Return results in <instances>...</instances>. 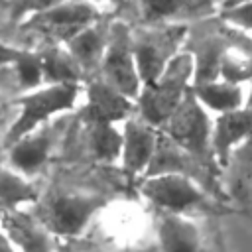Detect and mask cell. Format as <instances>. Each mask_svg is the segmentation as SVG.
<instances>
[{
    "label": "cell",
    "mask_w": 252,
    "mask_h": 252,
    "mask_svg": "<svg viewBox=\"0 0 252 252\" xmlns=\"http://www.w3.org/2000/svg\"><path fill=\"white\" fill-rule=\"evenodd\" d=\"M89 148L93 156L100 161H114L122 156L124 136L110 122H93L89 124Z\"/></svg>",
    "instance_id": "obj_21"
},
{
    "label": "cell",
    "mask_w": 252,
    "mask_h": 252,
    "mask_svg": "<svg viewBox=\"0 0 252 252\" xmlns=\"http://www.w3.org/2000/svg\"><path fill=\"white\" fill-rule=\"evenodd\" d=\"M195 73V61L191 53H177L163 73L150 85H144L138 94V110L144 120L154 126H163L173 110L187 94L189 81Z\"/></svg>",
    "instance_id": "obj_1"
},
{
    "label": "cell",
    "mask_w": 252,
    "mask_h": 252,
    "mask_svg": "<svg viewBox=\"0 0 252 252\" xmlns=\"http://www.w3.org/2000/svg\"><path fill=\"white\" fill-rule=\"evenodd\" d=\"M104 205L100 197L57 195L43 207V222L57 234L73 236L83 230L89 219Z\"/></svg>",
    "instance_id": "obj_10"
},
{
    "label": "cell",
    "mask_w": 252,
    "mask_h": 252,
    "mask_svg": "<svg viewBox=\"0 0 252 252\" xmlns=\"http://www.w3.org/2000/svg\"><path fill=\"white\" fill-rule=\"evenodd\" d=\"M104 81L116 87L130 98H138L142 91V79L134 57V35L124 24H114L108 30V43L102 55Z\"/></svg>",
    "instance_id": "obj_6"
},
{
    "label": "cell",
    "mask_w": 252,
    "mask_h": 252,
    "mask_svg": "<svg viewBox=\"0 0 252 252\" xmlns=\"http://www.w3.org/2000/svg\"><path fill=\"white\" fill-rule=\"evenodd\" d=\"M51 150V128H41L33 130L26 136H22L18 142L10 146V163L22 171V173H32L39 169Z\"/></svg>",
    "instance_id": "obj_15"
},
{
    "label": "cell",
    "mask_w": 252,
    "mask_h": 252,
    "mask_svg": "<svg viewBox=\"0 0 252 252\" xmlns=\"http://www.w3.org/2000/svg\"><path fill=\"white\" fill-rule=\"evenodd\" d=\"M228 43L219 35H207L197 43V49L191 53L195 61L193 83L215 81L220 77V61Z\"/></svg>",
    "instance_id": "obj_18"
},
{
    "label": "cell",
    "mask_w": 252,
    "mask_h": 252,
    "mask_svg": "<svg viewBox=\"0 0 252 252\" xmlns=\"http://www.w3.org/2000/svg\"><path fill=\"white\" fill-rule=\"evenodd\" d=\"M167 136H171L177 144L187 148L191 154L201 158L203 161L211 163L217 161L213 154V128L207 116L205 106L195 96V93L189 89L179 106L173 110V114L167 118V122L161 126Z\"/></svg>",
    "instance_id": "obj_3"
},
{
    "label": "cell",
    "mask_w": 252,
    "mask_h": 252,
    "mask_svg": "<svg viewBox=\"0 0 252 252\" xmlns=\"http://www.w3.org/2000/svg\"><path fill=\"white\" fill-rule=\"evenodd\" d=\"M161 252H224L215 228L179 213H163L158 224Z\"/></svg>",
    "instance_id": "obj_7"
},
{
    "label": "cell",
    "mask_w": 252,
    "mask_h": 252,
    "mask_svg": "<svg viewBox=\"0 0 252 252\" xmlns=\"http://www.w3.org/2000/svg\"><path fill=\"white\" fill-rule=\"evenodd\" d=\"M134 98L120 93L108 81H93L87 89V104L83 110V118L93 122H118L130 116L134 110Z\"/></svg>",
    "instance_id": "obj_12"
},
{
    "label": "cell",
    "mask_w": 252,
    "mask_h": 252,
    "mask_svg": "<svg viewBox=\"0 0 252 252\" xmlns=\"http://www.w3.org/2000/svg\"><path fill=\"white\" fill-rule=\"evenodd\" d=\"M191 91L201 100V104L215 112H228L234 108H240L244 102V93L238 83L230 81H205V83H193Z\"/></svg>",
    "instance_id": "obj_17"
},
{
    "label": "cell",
    "mask_w": 252,
    "mask_h": 252,
    "mask_svg": "<svg viewBox=\"0 0 252 252\" xmlns=\"http://www.w3.org/2000/svg\"><path fill=\"white\" fill-rule=\"evenodd\" d=\"M215 2H220V4H224V6H228L230 2H234V0H215Z\"/></svg>",
    "instance_id": "obj_31"
},
{
    "label": "cell",
    "mask_w": 252,
    "mask_h": 252,
    "mask_svg": "<svg viewBox=\"0 0 252 252\" xmlns=\"http://www.w3.org/2000/svg\"><path fill=\"white\" fill-rule=\"evenodd\" d=\"M33 199H35V191L32 185H28L20 175L0 169V205L4 209L33 201Z\"/></svg>",
    "instance_id": "obj_22"
},
{
    "label": "cell",
    "mask_w": 252,
    "mask_h": 252,
    "mask_svg": "<svg viewBox=\"0 0 252 252\" xmlns=\"http://www.w3.org/2000/svg\"><path fill=\"white\" fill-rule=\"evenodd\" d=\"M93 2H114V4H120L122 0H93Z\"/></svg>",
    "instance_id": "obj_30"
},
{
    "label": "cell",
    "mask_w": 252,
    "mask_h": 252,
    "mask_svg": "<svg viewBox=\"0 0 252 252\" xmlns=\"http://www.w3.org/2000/svg\"><path fill=\"white\" fill-rule=\"evenodd\" d=\"M0 226L10 236L14 246L20 248V252H51L49 236L39 222L32 220L14 207L0 211Z\"/></svg>",
    "instance_id": "obj_14"
},
{
    "label": "cell",
    "mask_w": 252,
    "mask_h": 252,
    "mask_svg": "<svg viewBox=\"0 0 252 252\" xmlns=\"http://www.w3.org/2000/svg\"><path fill=\"white\" fill-rule=\"evenodd\" d=\"M252 136V108H234L220 112L213 128V154L220 167L226 165L232 150Z\"/></svg>",
    "instance_id": "obj_13"
},
{
    "label": "cell",
    "mask_w": 252,
    "mask_h": 252,
    "mask_svg": "<svg viewBox=\"0 0 252 252\" xmlns=\"http://www.w3.org/2000/svg\"><path fill=\"white\" fill-rule=\"evenodd\" d=\"M159 173H183V175L195 179L197 183L205 185V189H209V191L215 187V183H211V179H213L211 163H207L201 158H197L195 154H191L187 148L177 144L165 132L159 134V138H158V146H156L154 158L146 169V177L159 175Z\"/></svg>",
    "instance_id": "obj_9"
},
{
    "label": "cell",
    "mask_w": 252,
    "mask_h": 252,
    "mask_svg": "<svg viewBox=\"0 0 252 252\" xmlns=\"http://www.w3.org/2000/svg\"><path fill=\"white\" fill-rule=\"evenodd\" d=\"M0 252H16L14 242L10 240V236L4 232V228L0 226Z\"/></svg>",
    "instance_id": "obj_28"
},
{
    "label": "cell",
    "mask_w": 252,
    "mask_h": 252,
    "mask_svg": "<svg viewBox=\"0 0 252 252\" xmlns=\"http://www.w3.org/2000/svg\"><path fill=\"white\" fill-rule=\"evenodd\" d=\"M124 144H122V169L128 177H136L138 173L146 171L156 146H158V126L150 124L148 120L140 118H128L124 126Z\"/></svg>",
    "instance_id": "obj_11"
},
{
    "label": "cell",
    "mask_w": 252,
    "mask_h": 252,
    "mask_svg": "<svg viewBox=\"0 0 252 252\" xmlns=\"http://www.w3.org/2000/svg\"><path fill=\"white\" fill-rule=\"evenodd\" d=\"M59 252H73V250H69V248H59Z\"/></svg>",
    "instance_id": "obj_33"
},
{
    "label": "cell",
    "mask_w": 252,
    "mask_h": 252,
    "mask_svg": "<svg viewBox=\"0 0 252 252\" xmlns=\"http://www.w3.org/2000/svg\"><path fill=\"white\" fill-rule=\"evenodd\" d=\"M98 18L96 10L89 2H77V0H65L45 12L33 14L26 20V28L49 37L67 41L71 35H75L79 30L87 28L89 24H94Z\"/></svg>",
    "instance_id": "obj_8"
},
{
    "label": "cell",
    "mask_w": 252,
    "mask_h": 252,
    "mask_svg": "<svg viewBox=\"0 0 252 252\" xmlns=\"http://www.w3.org/2000/svg\"><path fill=\"white\" fill-rule=\"evenodd\" d=\"M22 49L10 47L6 43H0V65H14Z\"/></svg>",
    "instance_id": "obj_27"
},
{
    "label": "cell",
    "mask_w": 252,
    "mask_h": 252,
    "mask_svg": "<svg viewBox=\"0 0 252 252\" xmlns=\"http://www.w3.org/2000/svg\"><path fill=\"white\" fill-rule=\"evenodd\" d=\"M106 43H108V32H102V28L94 24H89L87 28L79 30L75 35H71L65 41L69 53L75 57V61L81 65L83 71H91L102 61Z\"/></svg>",
    "instance_id": "obj_16"
},
{
    "label": "cell",
    "mask_w": 252,
    "mask_h": 252,
    "mask_svg": "<svg viewBox=\"0 0 252 252\" xmlns=\"http://www.w3.org/2000/svg\"><path fill=\"white\" fill-rule=\"evenodd\" d=\"M43 57V81L53 83H77L81 79V65L75 61V57L69 53V49L61 47H49L41 51Z\"/></svg>",
    "instance_id": "obj_20"
},
{
    "label": "cell",
    "mask_w": 252,
    "mask_h": 252,
    "mask_svg": "<svg viewBox=\"0 0 252 252\" xmlns=\"http://www.w3.org/2000/svg\"><path fill=\"white\" fill-rule=\"evenodd\" d=\"M246 106L252 108V85H250V93H248V98H246Z\"/></svg>",
    "instance_id": "obj_29"
},
{
    "label": "cell",
    "mask_w": 252,
    "mask_h": 252,
    "mask_svg": "<svg viewBox=\"0 0 252 252\" xmlns=\"http://www.w3.org/2000/svg\"><path fill=\"white\" fill-rule=\"evenodd\" d=\"M222 18L226 22H230L232 26H238L242 30H250L252 32V0L246 2H238L228 6L222 12Z\"/></svg>",
    "instance_id": "obj_25"
},
{
    "label": "cell",
    "mask_w": 252,
    "mask_h": 252,
    "mask_svg": "<svg viewBox=\"0 0 252 252\" xmlns=\"http://www.w3.org/2000/svg\"><path fill=\"white\" fill-rule=\"evenodd\" d=\"M189 0H140L142 12L148 22L159 24L165 22L177 14H181L187 8Z\"/></svg>",
    "instance_id": "obj_24"
},
{
    "label": "cell",
    "mask_w": 252,
    "mask_h": 252,
    "mask_svg": "<svg viewBox=\"0 0 252 252\" xmlns=\"http://www.w3.org/2000/svg\"><path fill=\"white\" fill-rule=\"evenodd\" d=\"M230 171V189L242 201H252V136L236 146L224 165Z\"/></svg>",
    "instance_id": "obj_19"
},
{
    "label": "cell",
    "mask_w": 252,
    "mask_h": 252,
    "mask_svg": "<svg viewBox=\"0 0 252 252\" xmlns=\"http://www.w3.org/2000/svg\"><path fill=\"white\" fill-rule=\"evenodd\" d=\"M238 2H246V0H234V2H230L228 6H232V4H238ZM228 6H224V8H228Z\"/></svg>",
    "instance_id": "obj_32"
},
{
    "label": "cell",
    "mask_w": 252,
    "mask_h": 252,
    "mask_svg": "<svg viewBox=\"0 0 252 252\" xmlns=\"http://www.w3.org/2000/svg\"><path fill=\"white\" fill-rule=\"evenodd\" d=\"M142 195L163 213H193L211 211L207 193L197 185L195 179L183 173H159L148 175L140 185Z\"/></svg>",
    "instance_id": "obj_4"
},
{
    "label": "cell",
    "mask_w": 252,
    "mask_h": 252,
    "mask_svg": "<svg viewBox=\"0 0 252 252\" xmlns=\"http://www.w3.org/2000/svg\"><path fill=\"white\" fill-rule=\"evenodd\" d=\"M16 73L24 89H35L43 83V57L41 51H20L16 63Z\"/></svg>",
    "instance_id": "obj_23"
},
{
    "label": "cell",
    "mask_w": 252,
    "mask_h": 252,
    "mask_svg": "<svg viewBox=\"0 0 252 252\" xmlns=\"http://www.w3.org/2000/svg\"><path fill=\"white\" fill-rule=\"evenodd\" d=\"M79 94L77 83H53L18 98L20 114L6 134V146H12L22 136L33 132L39 124L61 110L73 108Z\"/></svg>",
    "instance_id": "obj_2"
},
{
    "label": "cell",
    "mask_w": 252,
    "mask_h": 252,
    "mask_svg": "<svg viewBox=\"0 0 252 252\" xmlns=\"http://www.w3.org/2000/svg\"><path fill=\"white\" fill-rule=\"evenodd\" d=\"M2 209H4V207H2V205H0V211H2Z\"/></svg>",
    "instance_id": "obj_34"
},
{
    "label": "cell",
    "mask_w": 252,
    "mask_h": 252,
    "mask_svg": "<svg viewBox=\"0 0 252 252\" xmlns=\"http://www.w3.org/2000/svg\"><path fill=\"white\" fill-rule=\"evenodd\" d=\"M185 35V26H163L134 35V57L142 87L154 83L163 73L167 63L177 55V49L183 43Z\"/></svg>",
    "instance_id": "obj_5"
},
{
    "label": "cell",
    "mask_w": 252,
    "mask_h": 252,
    "mask_svg": "<svg viewBox=\"0 0 252 252\" xmlns=\"http://www.w3.org/2000/svg\"><path fill=\"white\" fill-rule=\"evenodd\" d=\"M65 0H22L14 12L16 18H30L33 14H39V12H45L57 4H61Z\"/></svg>",
    "instance_id": "obj_26"
}]
</instances>
